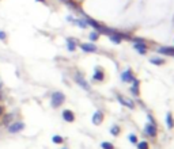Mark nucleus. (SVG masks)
Here are the masks:
<instances>
[{"label":"nucleus","instance_id":"1","mask_svg":"<svg viewBox=\"0 0 174 149\" xmlns=\"http://www.w3.org/2000/svg\"><path fill=\"white\" fill-rule=\"evenodd\" d=\"M64 102H65V95L63 92H60V91L53 92L52 96H50V106L53 108H59Z\"/></svg>","mask_w":174,"mask_h":149},{"label":"nucleus","instance_id":"2","mask_svg":"<svg viewBox=\"0 0 174 149\" xmlns=\"http://www.w3.org/2000/svg\"><path fill=\"white\" fill-rule=\"evenodd\" d=\"M25 129V123L22 121H12L8 126H7V132L11 133V134H16V133H21Z\"/></svg>","mask_w":174,"mask_h":149},{"label":"nucleus","instance_id":"3","mask_svg":"<svg viewBox=\"0 0 174 149\" xmlns=\"http://www.w3.org/2000/svg\"><path fill=\"white\" fill-rule=\"evenodd\" d=\"M144 134L150 138H155L158 136V128H156L155 122H148L144 126Z\"/></svg>","mask_w":174,"mask_h":149},{"label":"nucleus","instance_id":"4","mask_svg":"<svg viewBox=\"0 0 174 149\" xmlns=\"http://www.w3.org/2000/svg\"><path fill=\"white\" fill-rule=\"evenodd\" d=\"M93 80L97 83H102L105 80V70L102 67H95L94 75H93Z\"/></svg>","mask_w":174,"mask_h":149},{"label":"nucleus","instance_id":"5","mask_svg":"<svg viewBox=\"0 0 174 149\" xmlns=\"http://www.w3.org/2000/svg\"><path fill=\"white\" fill-rule=\"evenodd\" d=\"M75 80H76V83H78V84H79L82 88H84L86 91H90V85H89V83H87V82L84 80V77H83L82 73H79V72L75 73Z\"/></svg>","mask_w":174,"mask_h":149},{"label":"nucleus","instance_id":"6","mask_svg":"<svg viewBox=\"0 0 174 149\" xmlns=\"http://www.w3.org/2000/svg\"><path fill=\"white\" fill-rule=\"evenodd\" d=\"M61 117H63V119L68 123L75 122V114H74V111L72 110H63Z\"/></svg>","mask_w":174,"mask_h":149},{"label":"nucleus","instance_id":"7","mask_svg":"<svg viewBox=\"0 0 174 149\" xmlns=\"http://www.w3.org/2000/svg\"><path fill=\"white\" fill-rule=\"evenodd\" d=\"M14 118H15V113H8V114H6L4 113L1 117H0V122H1V125H4V126H8L10 123L14 121Z\"/></svg>","mask_w":174,"mask_h":149},{"label":"nucleus","instance_id":"8","mask_svg":"<svg viewBox=\"0 0 174 149\" xmlns=\"http://www.w3.org/2000/svg\"><path fill=\"white\" fill-rule=\"evenodd\" d=\"M121 80L124 83H132L135 80V76H133V72L131 69H127L121 73Z\"/></svg>","mask_w":174,"mask_h":149},{"label":"nucleus","instance_id":"9","mask_svg":"<svg viewBox=\"0 0 174 149\" xmlns=\"http://www.w3.org/2000/svg\"><path fill=\"white\" fill-rule=\"evenodd\" d=\"M117 99H118V102H120L122 106H125V107L135 108V103H133L129 98H125V96H121V95H117Z\"/></svg>","mask_w":174,"mask_h":149},{"label":"nucleus","instance_id":"10","mask_svg":"<svg viewBox=\"0 0 174 149\" xmlns=\"http://www.w3.org/2000/svg\"><path fill=\"white\" fill-rule=\"evenodd\" d=\"M93 123H94L95 126H98V125H101V123L103 122V113L101 110H97L94 113V115H93Z\"/></svg>","mask_w":174,"mask_h":149},{"label":"nucleus","instance_id":"11","mask_svg":"<svg viewBox=\"0 0 174 149\" xmlns=\"http://www.w3.org/2000/svg\"><path fill=\"white\" fill-rule=\"evenodd\" d=\"M133 47H135L136 52L140 53V54H146V53H147V50H148L147 45H146L143 41H137L135 45H133Z\"/></svg>","mask_w":174,"mask_h":149},{"label":"nucleus","instance_id":"12","mask_svg":"<svg viewBox=\"0 0 174 149\" xmlns=\"http://www.w3.org/2000/svg\"><path fill=\"white\" fill-rule=\"evenodd\" d=\"M131 92H132L135 96H139V94H140V80L135 79L132 82V87H131Z\"/></svg>","mask_w":174,"mask_h":149},{"label":"nucleus","instance_id":"13","mask_svg":"<svg viewBox=\"0 0 174 149\" xmlns=\"http://www.w3.org/2000/svg\"><path fill=\"white\" fill-rule=\"evenodd\" d=\"M80 49L86 53H95L97 52V46L93 44H82L80 45Z\"/></svg>","mask_w":174,"mask_h":149},{"label":"nucleus","instance_id":"14","mask_svg":"<svg viewBox=\"0 0 174 149\" xmlns=\"http://www.w3.org/2000/svg\"><path fill=\"white\" fill-rule=\"evenodd\" d=\"M76 46H78V42L75 41V39L67 38V49L69 50V52H74V50H76Z\"/></svg>","mask_w":174,"mask_h":149},{"label":"nucleus","instance_id":"15","mask_svg":"<svg viewBox=\"0 0 174 149\" xmlns=\"http://www.w3.org/2000/svg\"><path fill=\"white\" fill-rule=\"evenodd\" d=\"M110 134L113 136V137H118L120 136V133H121V128H120V125H113L112 128H110Z\"/></svg>","mask_w":174,"mask_h":149},{"label":"nucleus","instance_id":"16","mask_svg":"<svg viewBox=\"0 0 174 149\" xmlns=\"http://www.w3.org/2000/svg\"><path fill=\"white\" fill-rule=\"evenodd\" d=\"M166 125H167V128L170 129H174V119H173V114L171 113H167V115H166Z\"/></svg>","mask_w":174,"mask_h":149},{"label":"nucleus","instance_id":"17","mask_svg":"<svg viewBox=\"0 0 174 149\" xmlns=\"http://www.w3.org/2000/svg\"><path fill=\"white\" fill-rule=\"evenodd\" d=\"M159 53H163V54H169V56H174V49L173 47H161L158 50Z\"/></svg>","mask_w":174,"mask_h":149},{"label":"nucleus","instance_id":"18","mask_svg":"<svg viewBox=\"0 0 174 149\" xmlns=\"http://www.w3.org/2000/svg\"><path fill=\"white\" fill-rule=\"evenodd\" d=\"M136 148L137 149H150V144H148L147 141H137Z\"/></svg>","mask_w":174,"mask_h":149},{"label":"nucleus","instance_id":"19","mask_svg":"<svg viewBox=\"0 0 174 149\" xmlns=\"http://www.w3.org/2000/svg\"><path fill=\"white\" fill-rule=\"evenodd\" d=\"M150 62L151 64H155V65H163L166 61L163 59H159V57H152V59H150Z\"/></svg>","mask_w":174,"mask_h":149},{"label":"nucleus","instance_id":"20","mask_svg":"<svg viewBox=\"0 0 174 149\" xmlns=\"http://www.w3.org/2000/svg\"><path fill=\"white\" fill-rule=\"evenodd\" d=\"M52 142L53 144H57V145H61L63 142H64V138L61 137V136H53V137H52Z\"/></svg>","mask_w":174,"mask_h":149},{"label":"nucleus","instance_id":"21","mask_svg":"<svg viewBox=\"0 0 174 149\" xmlns=\"http://www.w3.org/2000/svg\"><path fill=\"white\" fill-rule=\"evenodd\" d=\"M89 38H90V41H91V42L98 41V39H99V33H98V31H91V33H90V35H89Z\"/></svg>","mask_w":174,"mask_h":149},{"label":"nucleus","instance_id":"22","mask_svg":"<svg viewBox=\"0 0 174 149\" xmlns=\"http://www.w3.org/2000/svg\"><path fill=\"white\" fill-rule=\"evenodd\" d=\"M101 148L102 149H114V145L112 142H109V141H102L101 142Z\"/></svg>","mask_w":174,"mask_h":149},{"label":"nucleus","instance_id":"23","mask_svg":"<svg viewBox=\"0 0 174 149\" xmlns=\"http://www.w3.org/2000/svg\"><path fill=\"white\" fill-rule=\"evenodd\" d=\"M128 140H129V142H132V144H137V136L136 134H133V133H131L129 136H128Z\"/></svg>","mask_w":174,"mask_h":149},{"label":"nucleus","instance_id":"24","mask_svg":"<svg viewBox=\"0 0 174 149\" xmlns=\"http://www.w3.org/2000/svg\"><path fill=\"white\" fill-rule=\"evenodd\" d=\"M75 23L76 24H79L80 27H82V29H86V27H87V23H86L84 21H82V19H76V21H74Z\"/></svg>","mask_w":174,"mask_h":149},{"label":"nucleus","instance_id":"25","mask_svg":"<svg viewBox=\"0 0 174 149\" xmlns=\"http://www.w3.org/2000/svg\"><path fill=\"white\" fill-rule=\"evenodd\" d=\"M7 39V33L4 31V30H0V41H6Z\"/></svg>","mask_w":174,"mask_h":149},{"label":"nucleus","instance_id":"26","mask_svg":"<svg viewBox=\"0 0 174 149\" xmlns=\"http://www.w3.org/2000/svg\"><path fill=\"white\" fill-rule=\"evenodd\" d=\"M4 114V107L1 105H0V117H1V115Z\"/></svg>","mask_w":174,"mask_h":149},{"label":"nucleus","instance_id":"27","mask_svg":"<svg viewBox=\"0 0 174 149\" xmlns=\"http://www.w3.org/2000/svg\"><path fill=\"white\" fill-rule=\"evenodd\" d=\"M61 1H64V3H67V4L72 3V0H61Z\"/></svg>","mask_w":174,"mask_h":149},{"label":"nucleus","instance_id":"28","mask_svg":"<svg viewBox=\"0 0 174 149\" xmlns=\"http://www.w3.org/2000/svg\"><path fill=\"white\" fill-rule=\"evenodd\" d=\"M1 88H3V82H1V79H0V91H1Z\"/></svg>","mask_w":174,"mask_h":149},{"label":"nucleus","instance_id":"29","mask_svg":"<svg viewBox=\"0 0 174 149\" xmlns=\"http://www.w3.org/2000/svg\"><path fill=\"white\" fill-rule=\"evenodd\" d=\"M36 1H38V3H45L46 0H36Z\"/></svg>","mask_w":174,"mask_h":149},{"label":"nucleus","instance_id":"30","mask_svg":"<svg viewBox=\"0 0 174 149\" xmlns=\"http://www.w3.org/2000/svg\"><path fill=\"white\" fill-rule=\"evenodd\" d=\"M3 99V92H1V91H0V100Z\"/></svg>","mask_w":174,"mask_h":149},{"label":"nucleus","instance_id":"31","mask_svg":"<svg viewBox=\"0 0 174 149\" xmlns=\"http://www.w3.org/2000/svg\"><path fill=\"white\" fill-rule=\"evenodd\" d=\"M63 149H67V148H63Z\"/></svg>","mask_w":174,"mask_h":149}]
</instances>
